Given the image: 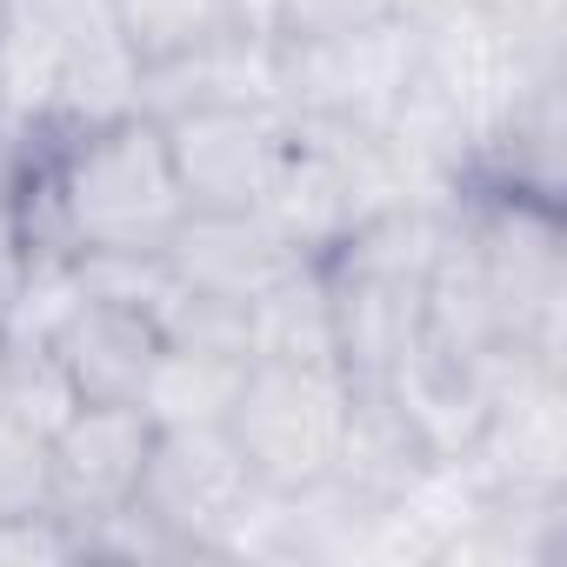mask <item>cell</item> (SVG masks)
Instances as JSON below:
<instances>
[{"label": "cell", "mask_w": 567, "mask_h": 567, "mask_svg": "<svg viewBox=\"0 0 567 567\" xmlns=\"http://www.w3.org/2000/svg\"><path fill=\"white\" fill-rule=\"evenodd\" d=\"M14 207L34 247L61 254H167V240L194 214L167 134L147 107L101 127L21 141Z\"/></svg>", "instance_id": "obj_1"}, {"label": "cell", "mask_w": 567, "mask_h": 567, "mask_svg": "<svg viewBox=\"0 0 567 567\" xmlns=\"http://www.w3.org/2000/svg\"><path fill=\"white\" fill-rule=\"evenodd\" d=\"M141 107V61L114 0H0V127L14 141Z\"/></svg>", "instance_id": "obj_2"}, {"label": "cell", "mask_w": 567, "mask_h": 567, "mask_svg": "<svg viewBox=\"0 0 567 567\" xmlns=\"http://www.w3.org/2000/svg\"><path fill=\"white\" fill-rule=\"evenodd\" d=\"M414 194L401 154L388 147L381 127H341V121H295L288 167L274 174L260 220L308 260H328L341 240H354L368 220H381Z\"/></svg>", "instance_id": "obj_3"}, {"label": "cell", "mask_w": 567, "mask_h": 567, "mask_svg": "<svg viewBox=\"0 0 567 567\" xmlns=\"http://www.w3.org/2000/svg\"><path fill=\"white\" fill-rule=\"evenodd\" d=\"M348 427H354V381L341 368H308V361H247L240 401L227 414V434L240 441L254 481L274 494H301L341 474Z\"/></svg>", "instance_id": "obj_4"}, {"label": "cell", "mask_w": 567, "mask_h": 567, "mask_svg": "<svg viewBox=\"0 0 567 567\" xmlns=\"http://www.w3.org/2000/svg\"><path fill=\"white\" fill-rule=\"evenodd\" d=\"M254 501H260V481L227 427H154V454L134 507L154 514L187 560H227Z\"/></svg>", "instance_id": "obj_5"}, {"label": "cell", "mask_w": 567, "mask_h": 567, "mask_svg": "<svg viewBox=\"0 0 567 567\" xmlns=\"http://www.w3.org/2000/svg\"><path fill=\"white\" fill-rule=\"evenodd\" d=\"M194 214H260L274 174L288 167L295 114L280 101H207L154 114Z\"/></svg>", "instance_id": "obj_6"}, {"label": "cell", "mask_w": 567, "mask_h": 567, "mask_svg": "<svg viewBox=\"0 0 567 567\" xmlns=\"http://www.w3.org/2000/svg\"><path fill=\"white\" fill-rule=\"evenodd\" d=\"M414 48H421V28L401 14L354 34H328V41H280V107L295 121L388 127L408 94Z\"/></svg>", "instance_id": "obj_7"}, {"label": "cell", "mask_w": 567, "mask_h": 567, "mask_svg": "<svg viewBox=\"0 0 567 567\" xmlns=\"http://www.w3.org/2000/svg\"><path fill=\"white\" fill-rule=\"evenodd\" d=\"M147 454H154V421L141 414V401H81L74 421L48 441L54 514L74 534H87L107 514L134 507Z\"/></svg>", "instance_id": "obj_8"}, {"label": "cell", "mask_w": 567, "mask_h": 567, "mask_svg": "<svg viewBox=\"0 0 567 567\" xmlns=\"http://www.w3.org/2000/svg\"><path fill=\"white\" fill-rule=\"evenodd\" d=\"M167 260L187 288L247 308L254 295H267L280 274L308 267V254H295L260 214H187L181 234L167 240Z\"/></svg>", "instance_id": "obj_9"}, {"label": "cell", "mask_w": 567, "mask_h": 567, "mask_svg": "<svg viewBox=\"0 0 567 567\" xmlns=\"http://www.w3.org/2000/svg\"><path fill=\"white\" fill-rule=\"evenodd\" d=\"M494 361V354H487ZM487 361H454V354H441L434 341H421L388 381H381V394L401 408V421L421 434V447L434 454V461H461L467 447H474V434H481V421H487V401H494V368Z\"/></svg>", "instance_id": "obj_10"}, {"label": "cell", "mask_w": 567, "mask_h": 567, "mask_svg": "<svg viewBox=\"0 0 567 567\" xmlns=\"http://www.w3.org/2000/svg\"><path fill=\"white\" fill-rule=\"evenodd\" d=\"M48 341L68 361L81 401H141V381H147V368H154V354H161L167 334L147 315H134V308L81 288V301L61 315V328Z\"/></svg>", "instance_id": "obj_11"}, {"label": "cell", "mask_w": 567, "mask_h": 567, "mask_svg": "<svg viewBox=\"0 0 567 567\" xmlns=\"http://www.w3.org/2000/svg\"><path fill=\"white\" fill-rule=\"evenodd\" d=\"M247 381V354L240 348H214V341H161L147 381H141V414L154 427H227L234 401Z\"/></svg>", "instance_id": "obj_12"}, {"label": "cell", "mask_w": 567, "mask_h": 567, "mask_svg": "<svg viewBox=\"0 0 567 567\" xmlns=\"http://www.w3.org/2000/svg\"><path fill=\"white\" fill-rule=\"evenodd\" d=\"M247 361H308V368H341L334 348V301L321 260L280 274L267 295L247 301Z\"/></svg>", "instance_id": "obj_13"}, {"label": "cell", "mask_w": 567, "mask_h": 567, "mask_svg": "<svg viewBox=\"0 0 567 567\" xmlns=\"http://www.w3.org/2000/svg\"><path fill=\"white\" fill-rule=\"evenodd\" d=\"M81 408V388L68 374V361L54 354V341H8L0 334V414L34 427L41 441H54Z\"/></svg>", "instance_id": "obj_14"}, {"label": "cell", "mask_w": 567, "mask_h": 567, "mask_svg": "<svg viewBox=\"0 0 567 567\" xmlns=\"http://www.w3.org/2000/svg\"><path fill=\"white\" fill-rule=\"evenodd\" d=\"M114 21L141 68L220 41V0H114Z\"/></svg>", "instance_id": "obj_15"}, {"label": "cell", "mask_w": 567, "mask_h": 567, "mask_svg": "<svg viewBox=\"0 0 567 567\" xmlns=\"http://www.w3.org/2000/svg\"><path fill=\"white\" fill-rule=\"evenodd\" d=\"M41 507H54L48 441L0 414V514H41Z\"/></svg>", "instance_id": "obj_16"}, {"label": "cell", "mask_w": 567, "mask_h": 567, "mask_svg": "<svg viewBox=\"0 0 567 567\" xmlns=\"http://www.w3.org/2000/svg\"><path fill=\"white\" fill-rule=\"evenodd\" d=\"M81 560V534L41 507V514H0V567H68Z\"/></svg>", "instance_id": "obj_17"}, {"label": "cell", "mask_w": 567, "mask_h": 567, "mask_svg": "<svg viewBox=\"0 0 567 567\" xmlns=\"http://www.w3.org/2000/svg\"><path fill=\"white\" fill-rule=\"evenodd\" d=\"M394 14V0H280V41H328Z\"/></svg>", "instance_id": "obj_18"}, {"label": "cell", "mask_w": 567, "mask_h": 567, "mask_svg": "<svg viewBox=\"0 0 567 567\" xmlns=\"http://www.w3.org/2000/svg\"><path fill=\"white\" fill-rule=\"evenodd\" d=\"M220 34H234V41H280V0H220Z\"/></svg>", "instance_id": "obj_19"}, {"label": "cell", "mask_w": 567, "mask_h": 567, "mask_svg": "<svg viewBox=\"0 0 567 567\" xmlns=\"http://www.w3.org/2000/svg\"><path fill=\"white\" fill-rule=\"evenodd\" d=\"M467 8H487V0H394V14L427 28V21H447V14H467Z\"/></svg>", "instance_id": "obj_20"}]
</instances>
